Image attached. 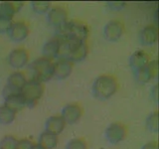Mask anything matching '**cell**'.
<instances>
[{
    "instance_id": "6da1fadb",
    "label": "cell",
    "mask_w": 159,
    "mask_h": 149,
    "mask_svg": "<svg viewBox=\"0 0 159 149\" xmlns=\"http://www.w3.org/2000/svg\"><path fill=\"white\" fill-rule=\"evenodd\" d=\"M118 89V83L116 79L111 74H101L93 84L92 92L94 97L106 101L111 97Z\"/></svg>"
},
{
    "instance_id": "7a4b0ae2",
    "label": "cell",
    "mask_w": 159,
    "mask_h": 149,
    "mask_svg": "<svg viewBox=\"0 0 159 149\" xmlns=\"http://www.w3.org/2000/svg\"><path fill=\"white\" fill-rule=\"evenodd\" d=\"M57 35L87 42L89 37V28L87 25L76 20H72V21H67L61 27H59L57 29Z\"/></svg>"
},
{
    "instance_id": "3957f363",
    "label": "cell",
    "mask_w": 159,
    "mask_h": 149,
    "mask_svg": "<svg viewBox=\"0 0 159 149\" xmlns=\"http://www.w3.org/2000/svg\"><path fill=\"white\" fill-rule=\"evenodd\" d=\"M30 70L33 73V79L43 84L53 79L54 62L44 57L38 58L30 65Z\"/></svg>"
},
{
    "instance_id": "277c9868",
    "label": "cell",
    "mask_w": 159,
    "mask_h": 149,
    "mask_svg": "<svg viewBox=\"0 0 159 149\" xmlns=\"http://www.w3.org/2000/svg\"><path fill=\"white\" fill-rule=\"evenodd\" d=\"M21 94L28 107H33L44 93V84L35 79H28L21 89Z\"/></svg>"
},
{
    "instance_id": "5b68a950",
    "label": "cell",
    "mask_w": 159,
    "mask_h": 149,
    "mask_svg": "<svg viewBox=\"0 0 159 149\" xmlns=\"http://www.w3.org/2000/svg\"><path fill=\"white\" fill-rule=\"evenodd\" d=\"M62 47H63V38L59 35H56L52 39L45 43L43 47V57L46 58L50 61L57 60L61 57L62 54Z\"/></svg>"
},
{
    "instance_id": "8992f818",
    "label": "cell",
    "mask_w": 159,
    "mask_h": 149,
    "mask_svg": "<svg viewBox=\"0 0 159 149\" xmlns=\"http://www.w3.org/2000/svg\"><path fill=\"white\" fill-rule=\"evenodd\" d=\"M127 135V129L122 123L113 122L106 128L104 137L111 144H118L125 139Z\"/></svg>"
},
{
    "instance_id": "52a82bcc",
    "label": "cell",
    "mask_w": 159,
    "mask_h": 149,
    "mask_svg": "<svg viewBox=\"0 0 159 149\" xmlns=\"http://www.w3.org/2000/svg\"><path fill=\"white\" fill-rule=\"evenodd\" d=\"M158 73V62L157 60H152L145 67L134 72V78L138 84H147L157 76Z\"/></svg>"
},
{
    "instance_id": "ba28073f",
    "label": "cell",
    "mask_w": 159,
    "mask_h": 149,
    "mask_svg": "<svg viewBox=\"0 0 159 149\" xmlns=\"http://www.w3.org/2000/svg\"><path fill=\"white\" fill-rule=\"evenodd\" d=\"M124 25L119 20H111L103 28V37L109 42H116L122 37Z\"/></svg>"
},
{
    "instance_id": "9c48e42d",
    "label": "cell",
    "mask_w": 159,
    "mask_h": 149,
    "mask_svg": "<svg viewBox=\"0 0 159 149\" xmlns=\"http://www.w3.org/2000/svg\"><path fill=\"white\" fill-rule=\"evenodd\" d=\"M74 63H72L69 59L60 57L54 62V74L53 78L57 79H65L70 77L73 72Z\"/></svg>"
},
{
    "instance_id": "30bf717a",
    "label": "cell",
    "mask_w": 159,
    "mask_h": 149,
    "mask_svg": "<svg viewBox=\"0 0 159 149\" xmlns=\"http://www.w3.org/2000/svg\"><path fill=\"white\" fill-rule=\"evenodd\" d=\"M66 122V124L77 123L83 115V109L78 103H69L65 106L60 114Z\"/></svg>"
},
{
    "instance_id": "8fae6325",
    "label": "cell",
    "mask_w": 159,
    "mask_h": 149,
    "mask_svg": "<svg viewBox=\"0 0 159 149\" xmlns=\"http://www.w3.org/2000/svg\"><path fill=\"white\" fill-rule=\"evenodd\" d=\"M29 61V54L26 49L17 48L12 50L8 55V63L14 69H22Z\"/></svg>"
},
{
    "instance_id": "7c38bea8",
    "label": "cell",
    "mask_w": 159,
    "mask_h": 149,
    "mask_svg": "<svg viewBox=\"0 0 159 149\" xmlns=\"http://www.w3.org/2000/svg\"><path fill=\"white\" fill-rule=\"evenodd\" d=\"M47 14H48L47 19L49 24L56 29L61 27L62 25H64L68 21V12L63 7L60 6L51 7V9L49 10V12Z\"/></svg>"
},
{
    "instance_id": "4fadbf2b",
    "label": "cell",
    "mask_w": 159,
    "mask_h": 149,
    "mask_svg": "<svg viewBox=\"0 0 159 149\" xmlns=\"http://www.w3.org/2000/svg\"><path fill=\"white\" fill-rule=\"evenodd\" d=\"M7 34L12 41L22 42L28 37L29 27H28L27 23L24 21H16V22L13 21Z\"/></svg>"
},
{
    "instance_id": "5bb4252c",
    "label": "cell",
    "mask_w": 159,
    "mask_h": 149,
    "mask_svg": "<svg viewBox=\"0 0 159 149\" xmlns=\"http://www.w3.org/2000/svg\"><path fill=\"white\" fill-rule=\"evenodd\" d=\"M65 127H66V122L61 115H51L45 122V131L57 136L64 131Z\"/></svg>"
},
{
    "instance_id": "9a60e30c",
    "label": "cell",
    "mask_w": 159,
    "mask_h": 149,
    "mask_svg": "<svg viewBox=\"0 0 159 149\" xmlns=\"http://www.w3.org/2000/svg\"><path fill=\"white\" fill-rule=\"evenodd\" d=\"M158 40V29L153 25H147L141 29L139 33V41L144 46H150L157 42Z\"/></svg>"
},
{
    "instance_id": "2e32d148",
    "label": "cell",
    "mask_w": 159,
    "mask_h": 149,
    "mask_svg": "<svg viewBox=\"0 0 159 149\" xmlns=\"http://www.w3.org/2000/svg\"><path fill=\"white\" fill-rule=\"evenodd\" d=\"M4 106H6L7 107H9L10 109H12L13 111L18 112L20 111H22L24 107L27 106L26 104V101L23 97V96L21 94V93H14L11 94V96L4 97Z\"/></svg>"
},
{
    "instance_id": "e0dca14e",
    "label": "cell",
    "mask_w": 159,
    "mask_h": 149,
    "mask_svg": "<svg viewBox=\"0 0 159 149\" xmlns=\"http://www.w3.org/2000/svg\"><path fill=\"white\" fill-rule=\"evenodd\" d=\"M149 62H150V59H149L148 55L142 50H138L129 58V67L135 72L137 70L145 67Z\"/></svg>"
},
{
    "instance_id": "ac0fdd59",
    "label": "cell",
    "mask_w": 159,
    "mask_h": 149,
    "mask_svg": "<svg viewBox=\"0 0 159 149\" xmlns=\"http://www.w3.org/2000/svg\"><path fill=\"white\" fill-rule=\"evenodd\" d=\"M22 5L23 2H0V16L13 19L14 15L19 11L20 8L22 7Z\"/></svg>"
},
{
    "instance_id": "d6986e66",
    "label": "cell",
    "mask_w": 159,
    "mask_h": 149,
    "mask_svg": "<svg viewBox=\"0 0 159 149\" xmlns=\"http://www.w3.org/2000/svg\"><path fill=\"white\" fill-rule=\"evenodd\" d=\"M26 82L27 79L22 72H14L8 77L6 86L13 89H16V91L21 92V89L24 87V84H26Z\"/></svg>"
},
{
    "instance_id": "ffe728a7",
    "label": "cell",
    "mask_w": 159,
    "mask_h": 149,
    "mask_svg": "<svg viewBox=\"0 0 159 149\" xmlns=\"http://www.w3.org/2000/svg\"><path fill=\"white\" fill-rule=\"evenodd\" d=\"M59 143L58 136L47 131H43L40 134L38 139V144L44 149H54L56 148Z\"/></svg>"
},
{
    "instance_id": "44dd1931",
    "label": "cell",
    "mask_w": 159,
    "mask_h": 149,
    "mask_svg": "<svg viewBox=\"0 0 159 149\" xmlns=\"http://www.w3.org/2000/svg\"><path fill=\"white\" fill-rule=\"evenodd\" d=\"M15 117H16V112L4 104L0 106V124L7 125V124L12 123Z\"/></svg>"
},
{
    "instance_id": "7402d4cb",
    "label": "cell",
    "mask_w": 159,
    "mask_h": 149,
    "mask_svg": "<svg viewBox=\"0 0 159 149\" xmlns=\"http://www.w3.org/2000/svg\"><path fill=\"white\" fill-rule=\"evenodd\" d=\"M145 125H146V128L150 132H153V133L158 132L159 127H158V112L157 111L151 112L146 117Z\"/></svg>"
},
{
    "instance_id": "603a6c76",
    "label": "cell",
    "mask_w": 159,
    "mask_h": 149,
    "mask_svg": "<svg viewBox=\"0 0 159 149\" xmlns=\"http://www.w3.org/2000/svg\"><path fill=\"white\" fill-rule=\"evenodd\" d=\"M33 11L37 14H46L51 9V2L49 1H33L31 2Z\"/></svg>"
},
{
    "instance_id": "cb8c5ba5",
    "label": "cell",
    "mask_w": 159,
    "mask_h": 149,
    "mask_svg": "<svg viewBox=\"0 0 159 149\" xmlns=\"http://www.w3.org/2000/svg\"><path fill=\"white\" fill-rule=\"evenodd\" d=\"M18 139L13 135H5L0 140V149H16Z\"/></svg>"
},
{
    "instance_id": "d4e9b609",
    "label": "cell",
    "mask_w": 159,
    "mask_h": 149,
    "mask_svg": "<svg viewBox=\"0 0 159 149\" xmlns=\"http://www.w3.org/2000/svg\"><path fill=\"white\" fill-rule=\"evenodd\" d=\"M66 149H88V144L83 138H73L68 142Z\"/></svg>"
},
{
    "instance_id": "484cf974",
    "label": "cell",
    "mask_w": 159,
    "mask_h": 149,
    "mask_svg": "<svg viewBox=\"0 0 159 149\" xmlns=\"http://www.w3.org/2000/svg\"><path fill=\"white\" fill-rule=\"evenodd\" d=\"M13 23V19L0 16V34H7Z\"/></svg>"
},
{
    "instance_id": "4316f807",
    "label": "cell",
    "mask_w": 159,
    "mask_h": 149,
    "mask_svg": "<svg viewBox=\"0 0 159 149\" xmlns=\"http://www.w3.org/2000/svg\"><path fill=\"white\" fill-rule=\"evenodd\" d=\"M35 145V143L28 138L19 139L17 142L16 149H32Z\"/></svg>"
},
{
    "instance_id": "83f0119b",
    "label": "cell",
    "mask_w": 159,
    "mask_h": 149,
    "mask_svg": "<svg viewBox=\"0 0 159 149\" xmlns=\"http://www.w3.org/2000/svg\"><path fill=\"white\" fill-rule=\"evenodd\" d=\"M125 2H109L108 3V7L111 8V10H113V11H119L121 10L124 6H125Z\"/></svg>"
},
{
    "instance_id": "f1b7e54d",
    "label": "cell",
    "mask_w": 159,
    "mask_h": 149,
    "mask_svg": "<svg viewBox=\"0 0 159 149\" xmlns=\"http://www.w3.org/2000/svg\"><path fill=\"white\" fill-rule=\"evenodd\" d=\"M150 98L154 102H157V99H158V86H157V84H155L150 88Z\"/></svg>"
},
{
    "instance_id": "f546056e",
    "label": "cell",
    "mask_w": 159,
    "mask_h": 149,
    "mask_svg": "<svg viewBox=\"0 0 159 149\" xmlns=\"http://www.w3.org/2000/svg\"><path fill=\"white\" fill-rule=\"evenodd\" d=\"M141 149H158V144L156 141H150L144 144Z\"/></svg>"
},
{
    "instance_id": "4dcf8cb0",
    "label": "cell",
    "mask_w": 159,
    "mask_h": 149,
    "mask_svg": "<svg viewBox=\"0 0 159 149\" xmlns=\"http://www.w3.org/2000/svg\"><path fill=\"white\" fill-rule=\"evenodd\" d=\"M32 149H44V148H43L41 145H39V144H35L34 147H33Z\"/></svg>"
}]
</instances>
